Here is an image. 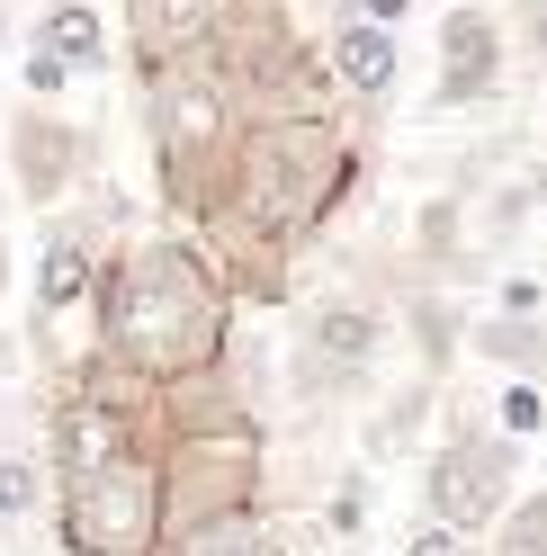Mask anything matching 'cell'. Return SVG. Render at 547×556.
Listing matches in <instances>:
<instances>
[{"label": "cell", "mask_w": 547, "mask_h": 556, "mask_svg": "<svg viewBox=\"0 0 547 556\" xmlns=\"http://www.w3.org/2000/svg\"><path fill=\"white\" fill-rule=\"evenodd\" d=\"M73 81H81V73H73L63 54H46V46H27V54H18V90L37 99V109H63V90H73Z\"/></svg>", "instance_id": "d4e9b609"}, {"label": "cell", "mask_w": 547, "mask_h": 556, "mask_svg": "<svg viewBox=\"0 0 547 556\" xmlns=\"http://www.w3.org/2000/svg\"><path fill=\"white\" fill-rule=\"evenodd\" d=\"M386 351H395V296H378L368 278L315 288L288 324V395L296 404H351L378 387Z\"/></svg>", "instance_id": "277c9868"}, {"label": "cell", "mask_w": 547, "mask_h": 556, "mask_svg": "<svg viewBox=\"0 0 547 556\" xmlns=\"http://www.w3.org/2000/svg\"><path fill=\"white\" fill-rule=\"evenodd\" d=\"M162 556H296L288 547V520L279 511H225V520H189V530H170Z\"/></svg>", "instance_id": "d6986e66"}, {"label": "cell", "mask_w": 547, "mask_h": 556, "mask_svg": "<svg viewBox=\"0 0 547 556\" xmlns=\"http://www.w3.org/2000/svg\"><path fill=\"white\" fill-rule=\"evenodd\" d=\"M135 126H144V162H153V198L170 225L207 233L225 206H233V162H243V135H252V109L233 99V81L216 73L207 54L189 63H153L135 73Z\"/></svg>", "instance_id": "3957f363"}, {"label": "cell", "mask_w": 547, "mask_h": 556, "mask_svg": "<svg viewBox=\"0 0 547 556\" xmlns=\"http://www.w3.org/2000/svg\"><path fill=\"white\" fill-rule=\"evenodd\" d=\"M0 422H10V395H0Z\"/></svg>", "instance_id": "836d02e7"}, {"label": "cell", "mask_w": 547, "mask_h": 556, "mask_svg": "<svg viewBox=\"0 0 547 556\" xmlns=\"http://www.w3.org/2000/svg\"><path fill=\"white\" fill-rule=\"evenodd\" d=\"M207 63L233 81L252 117H315V109H341L332 81H323V46L296 27V0H243L225 27Z\"/></svg>", "instance_id": "8992f818"}, {"label": "cell", "mask_w": 547, "mask_h": 556, "mask_svg": "<svg viewBox=\"0 0 547 556\" xmlns=\"http://www.w3.org/2000/svg\"><path fill=\"white\" fill-rule=\"evenodd\" d=\"M368 520H378V467L351 458V467H341V484L323 494V539H332V547H359Z\"/></svg>", "instance_id": "7402d4cb"}, {"label": "cell", "mask_w": 547, "mask_h": 556, "mask_svg": "<svg viewBox=\"0 0 547 556\" xmlns=\"http://www.w3.org/2000/svg\"><path fill=\"white\" fill-rule=\"evenodd\" d=\"M440 413H449V422L422 448V520H440V530H458V539H485L511 511V494H521L530 448L503 440L494 413H475V404H440Z\"/></svg>", "instance_id": "52a82bcc"}, {"label": "cell", "mask_w": 547, "mask_h": 556, "mask_svg": "<svg viewBox=\"0 0 547 556\" xmlns=\"http://www.w3.org/2000/svg\"><path fill=\"white\" fill-rule=\"evenodd\" d=\"M27 46H46V54H63L81 81H109L117 73V18L109 10H90V0H46L37 10V27H27Z\"/></svg>", "instance_id": "ac0fdd59"}, {"label": "cell", "mask_w": 547, "mask_h": 556, "mask_svg": "<svg viewBox=\"0 0 547 556\" xmlns=\"http://www.w3.org/2000/svg\"><path fill=\"white\" fill-rule=\"evenodd\" d=\"M341 10H359V18H378V27H404V18H414V0H341Z\"/></svg>", "instance_id": "f1b7e54d"}, {"label": "cell", "mask_w": 547, "mask_h": 556, "mask_svg": "<svg viewBox=\"0 0 547 556\" xmlns=\"http://www.w3.org/2000/svg\"><path fill=\"white\" fill-rule=\"evenodd\" d=\"M503 73H511V27L494 0H458L440 18V73H431V117H475L503 99Z\"/></svg>", "instance_id": "30bf717a"}, {"label": "cell", "mask_w": 547, "mask_h": 556, "mask_svg": "<svg viewBox=\"0 0 547 556\" xmlns=\"http://www.w3.org/2000/svg\"><path fill=\"white\" fill-rule=\"evenodd\" d=\"M315 46H323L332 99H351V109H386V99L404 90V37H395V27L359 18V10H332V27Z\"/></svg>", "instance_id": "4fadbf2b"}, {"label": "cell", "mask_w": 547, "mask_h": 556, "mask_svg": "<svg viewBox=\"0 0 547 556\" xmlns=\"http://www.w3.org/2000/svg\"><path fill=\"white\" fill-rule=\"evenodd\" d=\"M10 278H18V252H10V233H0V296H10Z\"/></svg>", "instance_id": "f546056e"}, {"label": "cell", "mask_w": 547, "mask_h": 556, "mask_svg": "<svg viewBox=\"0 0 547 556\" xmlns=\"http://www.w3.org/2000/svg\"><path fill=\"white\" fill-rule=\"evenodd\" d=\"M467 189H475V261L503 269L547 206V170H503V180H467Z\"/></svg>", "instance_id": "e0dca14e"}, {"label": "cell", "mask_w": 547, "mask_h": 556, "mask_svg": "<svg viewBox=\"0 0 547 556\" xmlns=\"http://www.w3.org/2000/svg\"><path fill=\"white\" fill-rule=\"evenodd\" d=\"M0 180H10L18 206L63 216V206L99 180V126H81L73 109H37V99H18V109L0 117Z\"/></svg>", "instance_id": "9c48e42d"}, {"label": "cell", "mask_w": 547, "mask_h": 556, "mask_svg": "<svg viewBox=\"0 0 547 556\" xmlns=\"http://www.w3.org/2000/svg\"><path fill=\"white\" fill-rule=\"evenodd\" d=\"M395 556H485V547H475V539H458V530H440V520H414Z\"/></svg>", "instance_id": "4316f807"}, {"label": "cell", "mask_w": 547, "mask_h": 556, "mask_svg": "<svg viewBox=\"0 0 547 556\" xmlns=\"http://www.w3.org/2000/svg\"><path fill=\"white\" fill-rule=\"evenodd\" d=\"M503 27H511V54L547 73V0H503Z\"/></svg>", "instance_id": "484cf974"}, {"label": "cell", "mask_w": 547, "mask_h": 556, "mask_svg": "<svg viewBox=\"0 0 547 556\" xmlns=\"http://www.w3.org/2000/svg\"><path fill=\"white\" fill-rule=\"evenodd\" d=\"M494 431L521 440V448L547 440V387H538V377H503V387H494Z\"/></svg>", "instance_id": "cb8c5ba5"}, {"label": "cell", "mask_w": 547, "mask_h": 556, "mask_svg": "<svg viewBox=\"0 0 547 556\" xmlns=\"http://www.w3.org/2000/svg\"><path fill=\"white\" fill-rule=\"evenodd\" d=\"M99 242L81 225H63L46 216V242H37V261H27V305H37V332L63 324V315H90V296H99Z\"/></svg>", "instance_id": "5bb4252c"}, {"label": "cell", "mask_w": 547, "mask_h": 556, "mask_svg": "<svg viewBox=\"0 0 547 556\" xmlns=\"http://www.w3.org/2000/svg\"><path fill=\"white\" fill-rule=\"evenodd\" d=\"M440 404H449V387H431V377H395V387L368 404V422H359V467L422 458V448H431V422H440Z\"/></svg>", "instance_id": "2e32d148"}, {"label": "cell", "mask_w": 547, "mask_h": 556, "mask_svg": "<svg viewBox=\"0 0 547 556\" xmlns=\"http://www.w3.org/2000/svg\"><path fill=\"white\" fill-rule=\"evenodd\" d=\"M467 359H485L494 377H538L547 387V315H503V305H485L467 324Z\"/></svg>", "instance_id": "ffe728a7"}, {"label": "cell", "mask_w": 547, "mask_h": 556, "mask_svg": "<svg viewBox=\"0 0 547 556\" xmlns=\"http://www.w3.org/2000/svg\"><path fill=\"white\" fill-rule=\"evenodd\" d=\"M54 511V467L46 448H0V530H37V520Z\"/></svg>", "instance_id": "44dd1931"}, {"label": "cell", "mask_w": 547, "mask_h": 556, "mask_svg": "<svg viewBox=\"0 0 547 556\" xmlns=\"http://www.w3.org/2000/svg\"><path fill=\"white\" fill-rule=\"evenodd\" d=\"M538 484H547V440H538Z\"/></svg>", "instance_id": "d6a6232c"}, {"label": "cell", "mask_w": 547, "mask_h": 556, "mask_svg": "<svg viewBox=\"0 0 547 556\" xmlns=\"http://www.w3.org/2000/svg\"><path fill=\"white\" fill-rule=\"evenodd\" d=\"M467 296L449 288H422V278L395 269V341H414V377H431V387H449V368L467 359Z\"/></svg>", "instance_id": "9a60e30c"}, {"label": "cell", "mask_w": 547, "mask_h": 556, "mask_svg": "<svg viewBox=\"0 0 547 556\" xmlns=\"http://www.w3.org/2000/svg\"><path fill=\"white\" fill-rule=\"evenodd\" d=\"M10 206H18V198H10V180H0V225H10Z\"/></svg>", "instance_id": "4dcf8cb0"}, {"label": "cell", "mask_w": 547, "mask_h": 556, "mask_svg": "<svg viewBox=\"0 0 547 556\" xmlns=\"http://www.w3.org/2000/svg\"><path fill=\"white\" fill-rule=\"evenodd\" d=\"M0 46H10V0H0Z\"/></svg>", "instance_id": "1f68e13d"}, {"label": "cell", "mask_w": 547, "mask_h": 556, "mask_svg": "<svg viewBox=\"0 0 547 556\" xmlns=\"http://www.w3.org/2000/svg\"><path fill=\"white\" fill-rule=\"evenodd\" d=\"M162 484H170V530L269 503V422H180L162 431Z\"/></svg>", "instance_id": "ba28073f"}, {"label": "cell", "mask_w": 547, "mask_h": 556, "mask_svg": "<svg viewBox=\"0 0 547 556\" xmlns=\"http://www.w3.org/2000/svg\"><path fill=\"white\" fill-rule=\"evenodd\" d=\"M233 332H243V305H233L216 252L189 225H170L144 242H117L99 261L81 368L117 377V387H144V395H180L225 368Z\"/></svg>", "instance_id": "7a4b0ae2"}, {"label": "cell", "mask_w": 547, "mask_h": 556, "mask_svg": "<svg viewBox=\"0 0 547 556\" xmlns=\"http://www.w3.org/2000/svg\"><path fill=\"white\" fill-rule=\"evenodd\" d=\"M485 556H547V484L511 494V511L485 530Z\"/></svg>", "instance_id": "603a6c76"}, {"label": "cell", "mask_w": 547, "mask_h": 556, "mask_svg": "<svg viewBox=\"0 0 547 556\" xmlns=\"http://www.w3.org/2000/svg\"><path fill=\"white\" fill-rule=\"evenodd\" d=\"M494 305H503V315H547V278L538 269H511L503 288H494Z\"/></svg>", "instance_id": "83f0119b"}, {"label": "cell", "mask_w": 547, "mask_h": 556, "mask_svg": "<svg viewBox=\"0 0 547 556\" xmlns=\"http://www.w3.org/2000/svg\"><path fill=\"white\" fill-rule=\"evenodd\" d=\"M162 539H170L162 440L54 484V556H162Z\"/></svg>", "instance_id": "5b68a950"}, {"label": "cell", "mask_w": 547, "mask_h": 556, "mask_svg": "<svg viewBox=\"0 0 547 556\" xmlns=\"http://www.w3.org/2000/svg\"><path fill=\"white\" fill-rule=\"evenodd\" d=\"M368 153L341 126V109L315 117H252L243 162H233V206L198 233L225 269L233 305H288L296 296V261L359 206Z\"/></svg>", "instance_id": "6da1fadb"}, {"label": "cell", "mask_w": 547, "mask_h": 556, "mask_svg": "<svg viewBox=\"0 0 547 556\" xmlns=\"http://www.w3.org/2000/svg\"><path fill=\"white\" fill-rule=\"evenodd\" d=\"M233 10H243V0H117V54H126V73L207 54Z\"/></svg>", "instance_id": "7c38bea8"}, {"label": "cell", "mask_w": 547, "mask_h": 556, "mask_svg": "<svg viewBox=\"0 0 547 556\" xmlns=\"http://www.w3.org/2000/svg\"><path fill=\"white\" fill-rule=\"evenodd\" d=\"M404 278L449 288V296H467L475 278H494L475 261V189H431L414 206V225H404Z\"/></svg>", "instance_id": "8fae6325"}]
</instances>
